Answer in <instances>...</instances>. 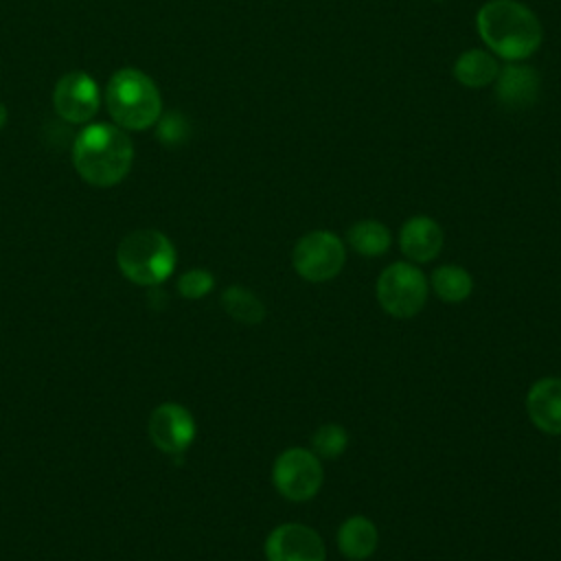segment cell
<instances>
[{"label": "cell", "mask_w": 561, "mask_h": 561, "mask_svg": "<svg viewBox=\"0 0 561 561\" xmlns=\"http://www.w3.org/2000/svg\"><path fill=\"white\" fill-rule=\"evenodd\" d=\"M443 228L427 215H414L405 219L399 230V248L412 263H430L443 250Z\"/></svg>", "instance_id": "cell-11"}, {"label": "cell", "mask_w": 561, "mask_h": 561, "mask_svg": "<svg viewBox=\"0 0 561 561\" xmlns=\"http://www.w3.org/2000/svg\"><path fill=\"white\" fill-rule=\"evenodd\" d=\"M105 105L112 121L125 129H147L162 112L156 83L136 68H121L105 88Z\"/></svg>", "instance_id": "cell-3"}, {"label": "cell", "mask_w": 561, "mask_h": 561, "mask_svg": "<svg viewBox=\"0 0 561 561\" xmlns=\"http://www.w3.org/2000/svg\"><path fill=\"white\" fill-rule=\"evenodd\" d=\"M495 94L506 107H526L530 105L541 88V79L535 68L524 66L522 61H508L500 68L495 77Z\"/></svg>", "instance_id": "cell-13"}, {"label": "cell", "mask_w": 561, "mask_h": 561, "mask_svg": "<svg viewBox=\"0 0 561 561\" xmlns=\"http://www.w3.org/2000/svg\"><path fill=\"white\" fill-rule=\"evenodd\" d=\"M436 2H438V0H436Z\"/></svg>", "instance_id": "cell-23"}, {"label": "cell", "mask_w": 561, "mask_h": 561, "mask_svg": "<svg viewBox=\"0 0 561 561\" xmlns=\"http://www.w3.org/2000/svg\"><path fill=\"white\" fill-rule=\"evenodd\" d=\"M131 160L134 145L116 125H88L72 145V162L77 173L94 186L118 184L129 173Z\"/></svg>", "instance_id": "cell-2"}, {"label": "cell", "mask_w": 561, "mask_h": 561, "mask_svg": "<svg viewBox=\"0 0 561 561\" xmlns=\"http://www.w3.org/2000/svg\"><path fill=\"white\" fill-rule=\"evenodd\" d=\"M379 543L377 526L364 515H351L337 528V550L351 561H364L373 557Z\"/></svg>", "instance_id": "cell-14"}, {"label": "cell", "mask_w": 561, "mask_h": 561, "mask_svg": "<svg viewBox=\"0 0 561 561\" xmlns=\"http://www.w3.org/2000/svg\"><path fill=\"white\" fill-rule=\"evenodd\" d=\"M7 107H4V103H0V129L4 127V123H7Z\"/></svg>", "instance_id": "cell-22"}, {"label": "cell", "mask_w": 561, "mask_h": 561, "mask_svg": "<svg viewBox=\"0 0 561 561\" xmlns=\"http://www.w3.org/2000/svg\"><path fill=\"white\" fill-rule=\"evenodd\" d=\"M427 278L412 261L390 263L377 278L375 294L377 302L388 316L412 318L427 300Z\"/></svg>", "instance_id": "cell-5"}, {"label": "cell", "mask_w": 561, "mask_h": 561, "mask_svg": "<svg viewBox=\"0 0 561 561\" xmlns=\"http://www.w3.org/2000/svg\"><path fill=\"white\" fill-rule=\"evenodd\" d=\"M221 305L230 318L243 324H259L265 318V305L263 300L241 285H230L221 294Z\"/></svg>", "instance_id": "cell-18"}, {"label": "cell", "mask_w": 561, "mask_h": 561, "mask_svg": "<svg viewBox=\"0 0 561 561\" xmlns=\"http://www.w3.org/2000/svg\"><path fill=\"white\" fill-rule=\"evenodd\" d=\"M346 241L357 254L373 259V256H381L390 250L392 234L386 224H381L377 219H362L348 228Z\"/></svg>", "instance_id": "cell-16"}, {"label": "cell", "mask_w": 561, "mask_h": 561, "mask_svg": "<svg viewBox=\"0 0 561 561\" xmlns=\"http://www.w3.org/2000/svg\"><path fill=\"white\" fill-rule=\"evenodd\" d=\"M149 436L160 451L180 454L195 438V421L186 408L178 403H162L151 412Z\"/></svg>", "instance_id": "cell-10"}, {"label": "cell", "mask_w": 561, "mask_h": 561, "mask_svg": "<svg viewBox=\"0 0 561 561\" xmlns=\"http://www.w3.org/2000/svg\"><path fill=\"white\" fill-rule=\"evenodd\" d=\"M476 28L486 50L504 61L528 59L543 39L539 18L517 0H489L476 13Z\"/></svg>", "instance_id": "cell-1"}, {"label": "cell", "mask_w": 561, "mask_h": 561, "mask_svg": "<svg viewBox=\"0 0 561 561\" xmlns=\"http://www.w3.org/2000/svg\"><path fill=\"white\" fill-rule=\"evenodd\" d=\"M158 136L162 142L167 145H175L182 142L188 136V125L180 114H169L160 121L158 125Z\"/></svg>", "instance_id": "cell-21"}, {"label": "cell", "mask_w": 561, "mask_h": 561, "mask_svg": "<svg viewBox=\"0 0 561 561\" xmlns=\"http://www.w3.org/2000/svg\"><path fill=\"white\" fill-rule=\"evenodd\" d=\"M344 263V243L331 230H311L302 234L291 250V265L296 274L309 283H324L335 278Z\"/></svg>", "instance_id": "cell-6"}, {"label": "cell", "mask_w": 561, "mask_h": 561, "mask_svg": "<svg viewBox=\"0 0 561 561\" xmlns=\"http://www.w3.org/2000/svg\"><path fill=\"white\" fill-rule=\"evenodd\" d=\"M53 105L68 123H88L99 105L101 94L94 79L81 70L64 75L53 90Z\"/></svg>", "instance_id": "cell-9"}, {"label": "cell", "mask_w": 561, "mask_h": 561, "mask_svg": "<svg viewBox=\"0 0 561 561\" xmlns=\"http://www.w3.org/2000/svg\"><path fill=\"white\" fill-rule=\"evenodd\" d=\"M272 482L285 500L307 502L320 491L324 482V469L311 449L289 447L274 460Z\"/></svg>", "instance_id": "cell-7"}, {"label": "cell", "mask_w": 561, "mask_h": 561, "mask_svg": "<svg viewBox=\"0 0 561 561\" xmlns=\"http://www.w3.org/2000/svg\"><path fill=\"white\" fill-rule=\"evenodd\" d=\"M430 285L434 294L445 302H462L473 291V278L471 274L460 265H440L432 272Z\"/></svg>", "instance_id": "cell-17"}, {"label": "cell", "mask_w": 561, "mask_h": 561, "mask_svg": "<svg viewBox=\"0 0 561 561\" xmlns=\"http://www.w3.org/2000/svg\"><path fill=\"white\" fill-rule=\"evenodd\" d=\"M500 72L497 57L486 48H469L454 61V77L465 88H484L495 81Z\"/></svg>", "instance_id": "cell-15"}, {"label": "cell", "mask_w": 561, "mask_h": 561, "mask_svg": "<svg viewBox=\"0 0 561 561\" xmlns=\"http://www.w3.org/2000/svg\"><path fill=\"white\" fill-rule=\"evenodd\" d=\"M346 445H348V434L337 423H324L311 436V447H313L311 451L324 460H333L342 456L346 451Z\"/></svg>", "instance_id": "cell-19"}, {"label": "cell", "mask_w": 561, "mask_h": 561, "mask_svg": "<svg viewBox=\"0 0 561 561\" xmlns=\"http://www.w3.org/2000/svg\"><path fill=\"white\" fill-rule=\"evenodd\" d=\"M526 412L543 434H561V379L543 377L528 388Z\"/></svg>", "instance_id": "cell-12"}, {"label": "cell", "mask_w": 561, "mask_h": 561, "mask_svg": "<svg viewBox=\"0 0 561 561\" xmlns=\"http://www.w3.org/2000/svg\"><path fill=\"white\" fill-rule=\"evenodd\" d=\"M213 285H215L213 274L206 270H199V267L184 272L178 280V289L184 298H202L213 289Z\"/></svg>", "instance_id": "cell-20"}, {"label": "cell", "mask_w": 561, "mask_h": 561, "mask_svg": "<svg viewBox=\"0 0 561 561\" xmlns=\"http://www.w3.org/2000/svg\"><path fill=\"white\" fill-rule=\"evenodd\" d=\"M267 561H324L327 548L318 530L305 524L276 526L263 546Z\"/></svg>", "instance_id": "cell-8"}, {"label": "cell", "mask_w": 561, "mask_h": 561, "mask_svg": "<svg viewBox=\"0 0 561 561\" xmlns=\"http://www.w3.org/2000/svg\"><path fill=\"white\" fill-rule=\"evenodd\" d=\"M121 272L138 285H158L175 267V250L158 230H136L127 234L116 252Z\"/></svg>", "instance_id": "cell-4"}]
</instances>
